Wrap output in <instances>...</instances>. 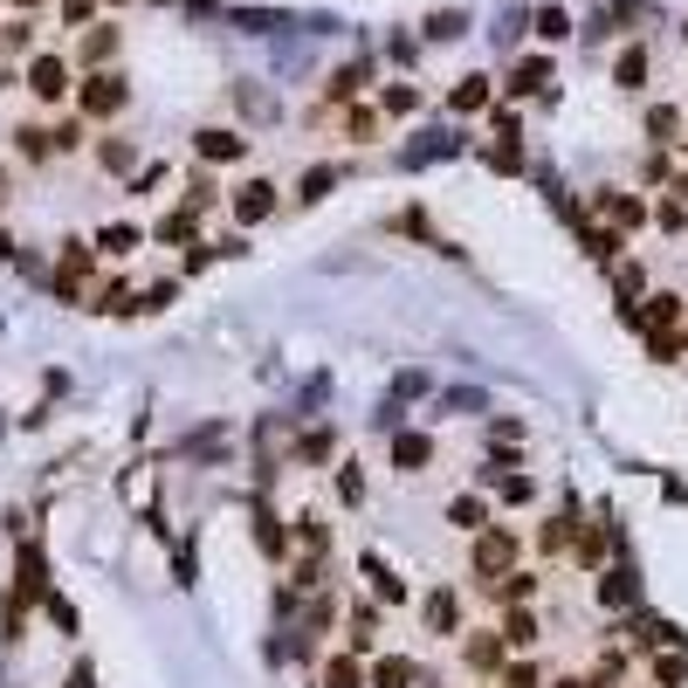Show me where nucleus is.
<instances>
[{
  "instance_id": "nucleus-40",
  "label": "nucleus",
  "mask_w": 688,
  "mask_h": 688,
  "mask_svg": "<svg viewBox=\"0 0 688 688\" xmlns=\"http://www.w3.org/2000/svg\"><path fill=\"white\" fill-rule=\"evenodd\" d=\"M496 688H503V681H496Z\"/></svg>"
},
{
  "instance_id": "nucleus-10",
  "label": "nucleus",
  "mask_w": 688,
  "mask_h": 688,
  "mask_svg": "<svg viewBox=\"0 0 688 688\" xmlns=\"http://www.w3.org/2000/svg\"><path fill=\"white\" fill-rule=\"evenodd\" d=\"M14 151H21V159H63V151H56V124H21V132H14Z\"/></svg>"
},
{
  "instance_id": "nucleus-41",
  "label": "nucleus",
  "mask_w": 688,
  "mask_h": 688,
  "mask_svg": "<svg viewBox=\"0 0 688 688\" xmlns=\"http://www.w3.org/2000/svg\"><path fill=\"white\" fill-rule=\"evenodd\" d=\"M681 145H688V138H681Z\"/></svg>"
},
{
  "instance_id": "nucleus-4",
  "label": "nucleus",
  "mask_w": 688,
  "mask_h": 688,
  "mask_svg": "<svg viewBox=\"0 0 688 688\" xmlns=\"http://www.w3.org/2000/svg\"><path fill=\"white\" fill-rule=\"evenodd\" d=\"M193 159L200 166H241L248 159V138L235 124H207V132H193Z\"/></svg>"
},
{
  "instance_id": "nucleus-31",
  "label": "nucleus",
  "mask_w": 688,
  "mask_h": 688,
  "mask_svg": "<svg viewBox=\"0 0 688 688\" xmlns=\"http://www.w3.org/2000/svg\"><path fill=\"white\" fill-rule=\"evenodd\" d=\"M379 124H386V111H351V117H345V132L359 138V145H372V138H379Z\"/></svg>"
},
{
  "instance_id": "nucleus-3",
  "label": "nucleus",
  "mask_w": 688,
  "mask_h": 688,
  "mask_svg": "<svg viewBox=\"0 0 688 688\" xmlns=\"http://www.w3.org/2000/svg\"><path fill=\"white\" fill-rule=\"evenodd\" d=\"M517 530H509V523H489V530H475V572L482 578H496V572H509V565H517Z\"/></svg>"
},
{
  "instance_id": "nucleus-30",
  "label": "nucleus",
  "mask_w": 688,
  "mask_h": 688,
  "mask_svg": "<svg viewBox=\"0 0 688 688\" xmlns=\"http://www.w3.org/2000/svg\"><path fill=\"white\" fill-rule=\"evenodd\" d=\"M427 454H435V441H427V435H399L393 441V462H406V469H420Z\"/></svg>"
},
{
  "instance_id": "nucleus-6",
  "label": "nucleus",
  "mask_w": 688,
  "mask_h": 688,
  "mask_svg": "<svg viewBox=\"0 0 688 688\" xmlns=\"http://www.w3.org/2000/svg\"><path fill=\"white\" fill-rule=\"evenodd\" d=\"M117 48H124V29H111V21H90V29L76 35V63H83V69H111Z\"/></svg>"
},
{
  "instance_id": "nucleus-25",
  "label": "nucleus",
  "mask_w": 688,
  "mask_h": 688,
  "mask_svg": "<svg viewBox=\"0 0 688 688\" xmlns=\"http://www.w3.org/2000/svg\"><path fill=\"white\" fill-rule=\"evenodd\" d=\"M365 578H372V593L386 599V606H406V578H393L386 565H379V557H365Z\"/></svg>"
},
{
  "instance_id": "nucleus-33",
  "label": "nucleus",
  "mask_w": 688,
  "mask_h": 688,
  "mask_svg": "<svg viewBox=\"0 0 688 688\" xmlns=\"http://www.w3.org/2000/svg\"><path fill=\"white\" fill-rule=\"evenodd\" d=\"M599 599H606V606H633V578L613 565V572H606V585H599Z\"/></svg>"
},
{
  "instance_id": "nucleus-35",
  "label": "nucleus",
  "mask_w": 688,
  "mask_h": 688,
  "mask_svg": "<svg viewBox=\"0 0 688 688\" xmlns=\"http://www.w3.org/2000/svg\"><path fill=\"white\" fill-rule=\"evenodd\" d=\"M83 124H90L83 111H76V117H63V124H56V151H83Z\"/></svg>"
},
{
  "instance_id": "nucleus-29",
  "label": "nucleus",
  "mask_w": 688,
  "mask_h": 688,
  "mask_svg": "<svg viewBox=\"0 0 688 688\" xmlns=\"http://www.w3.org/2000/svg\"><path fill=\"white\" fill-rule=\"evenodd\" d=\"M97 8H104V0H56V21H63V29H90Z\"/></svg>"
},
{
  "instance_id": "nucleus-20",
  "label": "nucleus",
  "mask_w": 688,
  "mask_h": 688,
  "mask_svg": "<svg viewBox=\"0 0 688 688\" xmlns=\"http://www.w3.org/2000/svg\"><path fill=\"white\" fill-rule=\"evenodd\" d=\"M489 97H496V90H489V76H462L448 104H454V111H489Z\"/></svg>"
},
{
  "instance_id": "nucleus-1",
  "label": "nucleus",
  "mask_w": 688,
  "mask_h": 688,
  "mask_svg": "<svg viewBox=\"0 0 688 688\" xmlns=\"http://www.w3.org/2000/svg\"><path fill=\"white\" fill-rule=\"evenodd\" d=\"M124 104H132V76H124L117 63H111V69H83V76H76V111H83L90 124L124 117Z\"/></svg>"
},
{
  "instance_id": "nucleus-2",
  "label": "nucleus",
  "mask_w": 688,
  "mask_h": 688,
  "mask_svg": "<svg viewBox=\"0 0 688 688\" xmlns=\"http://www.w3.org/2000/svg\"><path fill=\"white\" fill-rule=\"evenodd\" d=\"M21 83H29L35 104H69L76 97V63L56 56V48H42V56H29V76H21Z\"/></svg>"
},
{
  "instance_id": "nucleus-17",
  "label": "nucleus",
  "mask_w": 688,
  "mask_h": 688,
  "mask_svg": "<svg viewBox=\"0 0 688 688\" xmlns=\"http://www.w3.org/2000/svg\"><path fill=\"white\" fill-rule=\"evenodd\" d=\"M414 681H420V668H414L406 654H386V661L372 668V688H414Z\"/></svg>"
},
{
  "instance_id": "nucleus-22",
  "label": "nucleus",
  "mask_w": 688,
  "mask_h": 688,
  "mask_svg": "<svg viewBox=\"0 0 688 688\" xmlns=\"http://www.w3.org/2000/svg\"><path fill=\"white\" fill-rule=\"evenodd\" d=\"M379 111H386V117H414L420 111V90L414 83H386V90H379Z\"/></svg>"
},
{
  "instance_id": "nucleus-13",
  "label": "nucleus",
  "mask_w": 688,
  "mask_h": 688,
  "mask_svg": "<svg viewBox=\"0 0 688 688\" xmlns=\"http://www.w3.org/2000/svg\"><path fill=\"white\" fill-rule=\"evenodd\" d=\"M448 523L469 530V538H475V530H489V496H454L448 503Z\"/></svg>"
},
{
  "instance_id": "nucleus-8",
  "label": "nucleus",
  "mask_w": 688,
  "mask_h": 688,
  "mask_svg": "<svg viewBox=\"0 0 688 688\" xmlns=\"http://www.w3.org/2000/svg\"><path fill=\"white\" fill-rule=\"evenodd\" d=\"M269 214H275V180L235 187V221H269Z\"/></svg>"
},
{
  "instance_id": "nucleus-27",
  "label": "nucleus",
  "mask_w": 688,
  "mask_h": 688,
  "mask_svg": "<svg viewBox=\"0 0 688 688\" xmlns=\"http://www.w3.org/2000/svg\"><path fill=\"white\" fill-rule=\"evenodd\" d=\"M647 132H654V145H675V138L688 132V124H681V111H668V104H654V111H647Z\"/></svg>"
},
{
  "instance_id": "nucleus-38",
  "label": "nucleus",
  "mask_w": 688,
  "mask_h": 688,
  "mask_svg": "<svg viewBox=\"0 0 688 688\" xmlns=\"http://www.w3.org/2000/svg\"><path fill=\"white\" fill-rule=\"evenodd\" d=\"M8 8H14V14H35V8H48V0H8Z\"/></svg>"
},
{
  "instance_id": "nucleus-15",
  "label": "nucleus",
  "mask_w": 688,
  "mask_h": 688,
  "mask_svg": "<svg viewBox=\"0 0 688 688\" xmlns=\"http://www.w3.org/2000/svg\"><path fill=\"white\" fill-rule=\"evenodd\" d=\"M0 56H35V14L0 21Z\"/></svg>"
},
{
  "instance_id": "nucleus-19",
  "label": "nucleus",
  "mask_w": 688,
  "mask_h": 688,
  "mask_svg": "<svg viewBox=\"0 0 688 688\" xmlns=\"http://www.w3.org/2000/svg\"><path fill=\"white\" fill-rule=\"evenodd\" d=\"M97 166H104V172H132L138 166V145L132 138H97Z\"/></svg>"
},
{
  "instance_id": "nucleus-36",
  "label": "nucleus",
  "mask_w": 688,
  "mask_h": 688,
  "mask_svg": "<svg viewBox=\"0 0 688 688\" xmlns=\"http://www.w3.org/2000/svg\"><path fill=\"white\" fill-rule=\"evenodd\" d=\"M565 29H572V14H557V8L538 14V35H544V42H565Z\"/></svg>"
},
{
  "instance_id": "nucleus-18",
  "label": "nucleus",
  "mask_w": 688,
  "mask_h": 688,
  "mask_svg": "<svg viewBox=\"0 0 688 688\" xmlns=\"http://www.w3.org/2000/svg\"><path fill=\"white\" fill-rule=\"evenodd\" d=\"M503 641L517 647V654H530V647H538V620H530L523 606H509V613H503Z\"/></svg>"
},
{
  "instance_id": "nucleus-21",
  "label": "nucleus",
  "mask_w": 688,
  "mask_h": 688,
  "mask_svg": "<svg viewBox=\"0 0 688 688\" xmlns=\"http://www.w3.org/2000/svg\"><path fill=\"white\" fill-rule=\"evenodd\" d=\"M544 83H551V63H544V56H530V63H517V69H509V90H517V97L544 90Z\"/></svg>"
},
{
  "instance_id": "nucleus-14",
  "label": "nucleus",
  "mask_w": 688,
  "mask_h": 688,
  "mask_svg": "<svg viewBox=\"0 0 688 688\" xmlns=\"http://www.w3.org/2000/svg\"><path fill=\"white\" fill-rule=\"evenodd\" d=\"M613 83H620V90H641V83H647V48H641V42H627L620 56H613Z\"/></svg>"
},
{
  "instance_id": "nucleus-32",
  "label": "nucleus",
  "mask_w": 688,
  "mask_h": 688,
  "mask_svg": "<svg viewBox=\"0 0 688 688\" xmlns=\"http://www.w3.org/2000/svg\"><path fill=\"white\" fill-rule=\"evenodd\" d=\"M330 482H338L345 503H365V475H359V462H338V475H330Z\"/></svg>"
},
{
  "instance_id": "nucleus-24",
  "label": "nucleus",
  "mask_w": 688,
  "mask_h": 688,
  "mask_svg": "<svg viewBox=\"0 0 688 688\" xmlns=\"http://www.w3.org/2000/svg\"><path fill=\"white\" fill-rule=\"evenodd\" d=\"M379 647V606H359L351 613V654H372Z\"/></svg>"
},
{
  "instance_id": "nucleus-28",
  "label": "nucleus",
  "mask_w": 688,
  "mask_h": 688,
  "mask_svg": "<svg viewBox=\"0 0 688 688\" xmlns=\"http://www.w3.org/2000/svg\"><path fill=\"white\" fill-rule=\"evenodd\" d=\"M138 248V227L132 221H117V227H104V235H97V255H132Z\"/></svg>"
},
{
  "instance_id": "nucleus-34",
  "label": "nucleus",
  "mask_w": 688,
  "mask_h": 688,
  "mask_svg": "<svg viewBox=\"0 0 688 688\" xmlns=\"http://www.w3.org/2000/svg\"><path fill=\"white\" fill-rule=\"evenodd\" d=\"M538 661H503V688H538Z\"/></svg>"
},
{
  "instance_id": "nucleus-11",
  "label": "nucleus",
  "mask_w": 688,
  "mask_h": 688,
  "mask_svg": "<svg viewBox=\"0 0 688 688\" xmlns=\"http://www.w3.org/2000/svg\"><path fill=\"white\" fill-rule=\"evenodd\" d=\"M538 544L557 557V551H572L578 544V517H572V509H551V517H544V530H538Z\"/></svg>"
},
{
  "instance_id": "nucleus-37",
  "label": "nucleus",
  "mask_w": 688,
  "mask_h": 688,
  "mask_svg": "<svg viewBox=\"0 0 688 688\" xmlns=\"http://www.w3.org/2000/svg\"><path fill=\"white\" fill-rule=\"evenodd\" d=\"M654 681H661V688H675V681H681V661H675V654H661V661H654Z\"/></svg>"
},
{
  "instance_id": "nucleus-7",
  "label": "nucleus",
  "mask_w": 688,
  "mask_h": 688,
  "mask_svg": "<svg viewBox=\"0 0 688 688\" xmlns=\"http://www.w3.org/2000/svg\"><path fill=\"white\" fill-rule=\"evenodd\" d=\"M593 214L606 221V235H633V227L647 221V200H641V193H599Z\"/></svg>"
},
{
  "instance_id": "nucleus-5",
  "label": "nucleus",
  "mask_w": 688,
  "mask_h": 688,
  "mask_svg": "<svg viewBox=\"0 0 688 688\" xmlns=\"http://www.w3.org/2000/svg\"><path fill=\"white\" fill-rule=\"evenodd\" d=\"M90 269H97V241H63L56 290H63V296H90Z\"/></svg>"
},
{
  "instance_id": "nucleus-12",
  "label": "nucleus",
  "mask_w": 688,
  "mask_h": 688,
  "mask_svg": "<svg viewBox=\"0 0 688 688\" xmlns=\"http://www.w3.org/2000/svg\"><path fill=\"white\" fill-rule=\"evenodd\" d=\"M469 668H503V661H509V641H503V627L496 633H469Z\"/></svg>"
},
{
  "instance_id": "nucleus-9",
  "label": "nucleus",
  "mask_w": 688,
  "mask_h": 688,
  "mask_svg": "<svg viewBox=\"0 0 688 688\" xmlns=\"http://www.w3.org/2000/svg\"><path fill=\"white\" fill-rule=\"evenodd\" d=\"M489 599H496V606H523V599H538V572H517V565L496 572V578H489Z\"/></svg>"
},
{
  "instance_id": "nucleus-39",
  "label": "nucleus",
  "mask_w": 688,
  "mask_h": 688,
  "mask_svg": "<svg viewBox=\"0 0 688 688\" xmlns=\"http://www.w3.org/2000/svg\"><path fill=\"white\" fill-rule=\"evenodd\" d=\"M104 8H124V0H104Z\"/></svg>"
},
{
  "instance_id": "nucleus-23",
  "label": "nucleus",
  "mask_w": 688,
  "mask_h": 688,
  "mask_svg": "<svg viewBox=\"0 0 688 688\" xmlns=\"http://www.w3.org/2000/svg\"><path fill=\"white\" fill-rule=\"evenodd\" d=\"M324 688H365V668H359V654H338V661H324Z\"/></svg>"
},
{
  "instance_id": "nucleus-26",
  "label": "nucleus",
  "mask_w": 688,
  "mask_h": 688,
  "mask_svg": "<svg viewBox=\"0 0 688 688\" xmlns=\"http://www.w3.org/2000/svg\"><path fill=\"white\" fill-rule=\"evenodd\" d=\"M489 482H496L503 503H530V496H538V482H530V475H509V469H489Z\"/></svg>"
},
{
  "instance_id": "nucleus-16",
  "label": "nucleus",
  "mask_w": 688,
  "mask_h": 688,
  "mask_svg": "<svg viewBox=\"0 0 688 688\" xmlns=\"http://www.w3.org/2000/svg\"><path fill=\"white\" fill-rule=\"evenodd\" d=\"M427 627H435L441 641H454V627H462V599H454V593H435V599H427Z\"/></svg>"
}]
</instances>
